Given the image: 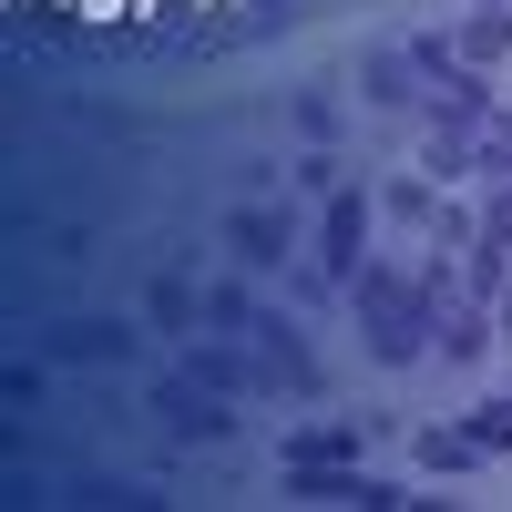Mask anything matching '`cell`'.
<instances>
[{"label": "cell", "instance_id": "277c9868", "mask_svg": "<svg viewBox=\"0 0 512 512\" xmlns=\"http://www.w3.org/2000/svg\"><path fill=\"white\" fill-rule=\"evenodd\" d=\"M328 246H338V267L359 256V195H338V205H328Z\"/></svg>", "mask_w": 512, "mask_h": 512}, {"label": "cell", "instance_id": "5b68a950", "mask_svg": "<svg viewBox=\"0 0 512 512\" xmlns=\"http://www.w3.org/2000/svg\"><path fill=\"white\" fill-rule=\"evenodd\" d=\"M236 246H246V256H277L287 226H277V216H236Z\"/></svg>", "mask_w": 512, "mask_h": 512}, {"label": "cell", "instance_id": "3957f363", "mask_svg": "<svg viewBox=\"0 0 512 512\" xmlns=\"http://www.w3.org/2000/svg\"><path fill=\"white\" fill-rule=\"evenodd\" d=\"M52 349H62V359H123V349H134V338H123V328H62Z\"/></svg>", "mask_w": 512, "mask_h": 512}, {"label": "cell", "instance_id": "6da1fadb", "mask_svg": "<svg viewBox=\"0 0 512 512\" xmlns=\"http://www.w3.org/2000/svg\"><path fill=\"white\" fill-rule=\"evenodd\" d=\"M359 297H369V349H379V359H410V308H400V287L369 277Z\"/></svg>", "mask_w": 512, "mask_h": 512}, {"label": "cell", "instance_id": "7a4b0ae2", "mask_svg": "<svg viewBox=\"0 0 512 512\" xmlns=\"http://www.w3.org/2000/svg\"><path fill=\"white\" fill-rule=\"evenodd\" d=\"M154 410L175 420V431H195V441H205V431H226V410L205 400V390H185V379H164V390H154Z\"/></svg>", "mask_w": 512, "mask_h": 512}]
</instances>
